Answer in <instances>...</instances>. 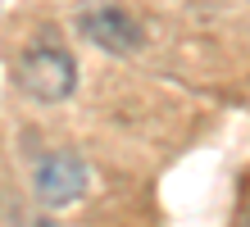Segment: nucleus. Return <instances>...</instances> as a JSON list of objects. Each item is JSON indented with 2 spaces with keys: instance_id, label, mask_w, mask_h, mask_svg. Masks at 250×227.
<instances>
[{
  "instance_id": "1",
  "label": "nucleus",
  "mask_w": 250,
  "mask_h": 227,
  "mask_svg": "<svg viewBox=\"0 0 250 227\" xmlns=\"http://www.w3.org/2000/svg\"><path fill=\"white\" fill-rule=\"evenodd\" d=\"M19 86L41 104H64L78 91V64L60 45H27L19 59Z\"/></svg>"
},
{
  "instance_id": "2",
  "label": "nucleus",
  "mask_w": 250,
  "mask_h": 227,
  "mask_svg": "<svg viewBox=\"0 0 250 227\" xmlns=\"http://www.w3.org/2000/svg\"><path fill=\"white\" fill-rule=\"evenodd\" d=\"M32 191H37V200L50 205V209L78 200V195L86 191V164L78 155H68V150L46 155V159L37 164V173H32Z\"/></svg>"
},
{
  "instance_id": "3",
  "label": "nucleus",
  "mask_w": 250,
  "mask_h": 227,
  "mask_svg": "<svg viewBox=\"0 0 250 227\" xmlns=\"http://www.w3.org/2000/svg\"><path fill=\"white\" fill-rule=\"evenodd\" d=\"M82 32L91 37L100 50H109V55H132V50H141V41H146L141 23L132 19L127 9H119V5L91 9V14L82 19Z\"/></svg>"
}]
</instances>
